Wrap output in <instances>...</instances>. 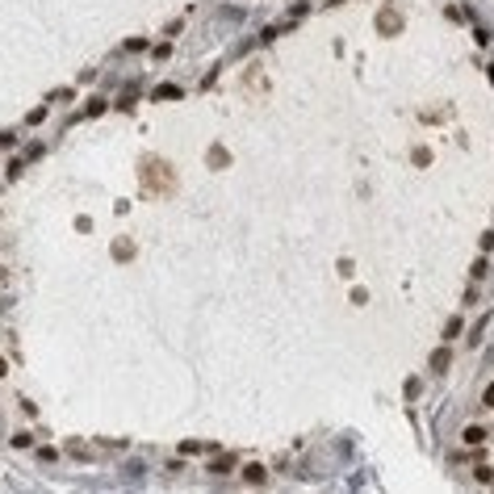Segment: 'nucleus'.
Returning a JSON list of instances; mask_svg holds the SVG:
<instances>
[{"label":"nucleus","instance_id":"nucleus-1","mask_svg":"<svg viewBox=\"0 0 494 494\" xmlns=\"http://www.w3.org/2000/svg\"><path fill=\"white\" fill-rule=\"evenodd\" d=\"M486 440V427H477V423H469L465 427V444H481Z\"/></svg>","mask_w":494,"mask_h":494},{"label":"nucleus","instance_id":"nucleus-2","mask_svg":"<svg viewBox=\"0 0 494 494\" xmlns=\"http://www.w3.org/2000/svg\"><path fill=\"white\" fill-rule=\"evenodd\" d=\"M461 335V319H448V327H444V339H456Z\"/></svg>","mask_w":494,"mask_h":494},{"label":"nucleus","instance_id":"nucleus-3","mask_svg":"<svg viewBox=\"0 0 494 494\" xmlns=\"http://www.w3.org/2000/svg\"><path fill=\"white\" fill-rule=\"evenodd\" d=\"M486 406H494V385H490V390H486Z\"/></svg>","mask_w":494,"mask_h":494}]
</instances>
